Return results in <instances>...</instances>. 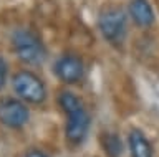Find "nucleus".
<instances>
[{
  "label": "nucleus",
  "instance_id": "1",
  "mask_svg": "<svg viewBox=\"0 0 159 157\" xmlns=\"http://www.w3.org/2000/svg\"><path fill=\"white\" fill-rule=\"evenodd\" d=\"M58 106L66 117L65 139L71 146H81L91 127V116L86 111L83 101L71 91H61L58 94Z\"/></svg>",
  "mask_w": 159,
  "mask_h": 157
},
{
  "label": "nucleus",
  "instance_id": "2",
  "mask_svg": "<svg viewBox=\"0 0 159 157\" xmlns=\"http://www.w3.org/2000/svg\"><path fill=\"white\" fill-rule=\"evenodd\" d=\"M12 50L18 60L28 66L43 65L48 56L42 38L30 28H18L12 33Z\"/></svg>",
  "mask_w": 159,
  "mask_h": 157
},
{
  "label": "nucleus",
  "instance_id": "3",
  "mask_svg": "<svg viewBox=\"0 0 159 157\" xmlns=\"http://www.w3.org/2000/svg\"><path fill=\"white\" fill-rule=\"evenodd\" d=\"M12 88L17 98L27 104H43L48 98L47 85L30 70H20L12 76Z\"/></svg>",
  "mask_w": 159,
  "mask_h": 157
},
{
  "label": "nucleus",
  "instance_id": "4",
  "mask_svg": "<svg viewBox=\"0 0 159 157\" xmlns=\"http://www.w3.org/2000/svg\"><path fill=\"white\" fill-rule=\"evenodd\" d=\"M98 30L103 40L113 46H121L128 35V15L118 7H108L98 17Z\"/></svg>",
  "mask_w": 159,
  "mask_h": 157
},
{
  "label": "nucleus",
  "instance_id": "5",
  "mask_svg": "<svg viewBox=\"0 0 159 157\" xmlns=\"http://www.w3.org/2000/svg\"><path fill=\"white\" fill-rule=\"evenodd\" d=\"M30 121L28 104L20 98H2L0 99V124L7 129H23Z\"/></svg>",
  "mask_w": 159,
  "mask_h": 157
},
{
  "label": "nucleus",
  "instance_id": "6",
  "mask_svg": "<svg viewBox=\"0 0 159 157\" xmlns=\"http://www.w3.org/2000/svg\"><path fill=\"white\" fill-rule=\"evenodd\" d=\"M53 75L63 85H78L84 78V63L75 53H65L53 63Z\"/></svg>",
  "mask_w": 159,
  "mask_h": 157
},
{
  "label": "nucleus",
  "instance_id": "7",
  "mask_svg": "<svg viewBox=\"0 0 159 157\" xmlns=\"http://www.w3.org/2000/svg\"><path fill=\"white\" fill-rule=\"evenodd\" d=\"M128 15L139 28H149L156 22V13L149 0H131L128 5Z\"/></svg>",
  "mask_w": 159,
  "mask_h": 157
},
{
  "label": "nucleus",
  "instance_id": "8",
  "mask_svg": "<svg viewBox=\"0 0 159 157\" xmlns=\"http://www.w3.org/2000/svg\"><path fill=\"white\" fill-rule=\"evenodd\" d=\"M128 149L131 157H154L151 141L138 127H133L128 132Z\"/></svg>",
  "mask_w": 159,
  "mask_h": 157
},
{
  "label": "nucleus",
  "instance_id": "9",
  "mask_svg": "<svg viewBox=\"0 0 159 157\" xmlns=\"http://www.w3.org/2000/svg\"><path fill=\"white\" fill-rule=\"evenodd\" d=\"M101 149L106 157H121L124 152V142L116 132H104L101 136Z\"/></svg>",
  "mask_w": 159,
  "mask_h": 157
},
{
  "label": "nucleus",
  "instance_id": "10",
  "mask_svg": "<svg viewBox=\"0 0 159 157\" xmlns=\"http://www.w3.org/2000/svg\"><path fill=\"white\" fill-rule=\"evenodd\" d=\"M8 81V63L0 56V91L7 86Z\"/></svg>",
  "mask_w": 159,
  "mask_h": 157
},
{
  "label": "nucleus",
  "instance_id": "11",
  "mask_svg": "<svg viewBox=\"0 0 159 157\" xmlns=\"http://www.w3.org/2000/svg\"><path fill=\"white\" fill-rule=\"evenodd\" d=\"M23 157H48V155L45 154L43 150H40V149H32V150H28Z\"/></svg>",
  "mask_w": 159,
  "mask_h": 157
}]
</instances>
